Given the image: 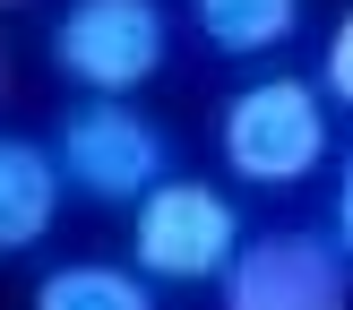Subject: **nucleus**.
<instances>
[{
  "label": "nucleus",
  "instance_id": "nucleus-1",
  "mask_svg": "<svg viewBox=\"0 0 353 310\" xmlns=\"http://www.w3.org/2000/svg\"><path fill=\"white\" fill-rule=\"evenodd\" d=\"M216 147H224V172L250 189H293L327 164V95L293 69H268L250 78L233 103L216 112Z\"/></svg>",
  "mask_w": 353,
  "mask_h": 310
},
{
  "label": "nucleus",
  "instance_id": "nucleus-2",
  "mask_svg": "<svg viewBox=\"0 0 353 310\" xmlns=\"http://www.w3.org/2000/svg\"><path fill=\"white\" fill-rule=\"evenodd\" d=\"M52 164L78 198H103V207H138L147 189L172 181V138L155 112L138 103H112V95H78L61 112V138H52Z\"/></svg>",
  "mask_w": 353,
  "mask_h": 310
},
{
  "label": "nucleus",
  "instance_id": "nucleus-3",
  "mask_svg": "<svg viewBox=\"0 0 353 310\" xmlns=\"http://www.w3.org/2000/svg\"><path fill=\"white\" fill-rule=\"evenodd\" d=\"M172 61V17L164 0H69L52 17V69L78 95L130 103L138 86H155Z\"/></svg>",
  "mask_w": 353,
  "mask_h": 310
},
{
  "label": "nucleus",
  "instance_id": "nucleus-4",
  "mask_svg": "<svg viewBox=\"0 0 353 310\" xmlns=\"http://www.w3.org/2000/svg\"><path fill=\"white\" fill-rule=\"evenodd\" d=\"M241 207L224 198L216 181H181L172 172L164 189H147L130 216V267L147 285H224V267L241 258Z\"/></svg>",
  "mask_w": 353,
  "mask_h": 310
},
{
  "label": "nucleus",
  "instance_id": "nucleus-5",
  "mask_svg": "<svg viewBox=\"0 0 353 310\" xmlns=\"http://www.w3.org/2000/svg\"><path fill=\"white\" fill-rule=\"evenodd\" d=\"M224 310H353V258L336 233H250L216 285Z\"/></svg>",
  "mask_w": 353,
  "mask_h": 310
},
{
  "label": "nucleus",
  "instance_id": "nucleus-6",
  "mask_svg": "<svg viewBox=\"0 0 353 310\" xmlns=\"http://www.w3.org/2000/svg\"><path fill=\"white\" fill-rule=\"evenodd\" d=\"M61 198H69V181H61V164H52V147L0 130V258L34 250V241L61 224Z\"/></svg>",
  "mask_w": 353,
  "mask_h": 310
},
{
  "label": "nucleus",
  "instance_id": "nucleus-7",
  "mask_svg": "<svg viewBox=\"0 0 353 310\" xmlns=\"http://www.w3.org/2000/svg\"><path fill=\"white\" fill-rule=\"evenodd\" d=\"M190 17L233 61H268V52H285L302 34V0H190Z\"/></svg>",
  "mask_w": 353,
  "mask_h": 310
},
{
  "label": "nucleus",
  "instance_id": "nucleus-8",
  "mask_svg": "<svg viewBox=\"0 0 353 310\" xmlns=\"http://www.w3.org/2000/svg\"><path fill=\"white\" fill-rule=\"evenodd\" d=\"M26 310H155V293H147V276H138V267L69 258V267H52L43 285H34Z\"/></svg>",
  "mask_w": 353,
  "mask_h": 310
},
{
  "label": "nucleus",
  "instance_id": "nucleus-9",
  "mask_svg": "<svg viewBox=\"0 0 353 310\" xmlns=\"http://www.w3.org/2000/svg\"><path fill=\"white\" fill-rule=\"evenodd\" d=\"M319 95L353 112V9L336 17V26H327V52H319Z\"/></svg>",
  "mask_w": 353,
  "mask_h": 310
},
{
  "label": "nucleus",
  "instance_id": "nucleus-10",
  "mask_svg": "<svg viewBox=\"0 0 353 310\" xmlns=\"http://www.w3.org/2000/svg\"><path fill=\"white\" fill-rule=\"evenodd\" d=\"M327 233H336V250L353 258V155L336 164V198H327Z\"/></svg>",
  "mask_w": 353,
  "mask_h": 310
},
{
  "label": "nucleus",
  "instance_id": "nucleus-11",
  "mask_svg": "<svg viewBox=\"0 0 353 310\" xmlns=\"http://www.w3.org/2000/svg\"><path fill=\"white\" fill-rule=\"evenodd\" d=\"M0 86H9V52H0Z\"/></svg>",
  "mask_w": 353,
  "mask_h": 310
},
{
  "label": "nucleus",
  "instance_id": "nucleus-12",
  "mask_svg": "<svg viewBox=\"0 0 353 310\" xmlns=\"http://www.w3.org/2000/svg\"><path fill=\"white\" fill-rule=\"evenodd\" d=\"M0 9H26V0H0Z\"/></svg>",
  "mask_w": 353,
  "mask_h": 310
}]
</instances>
